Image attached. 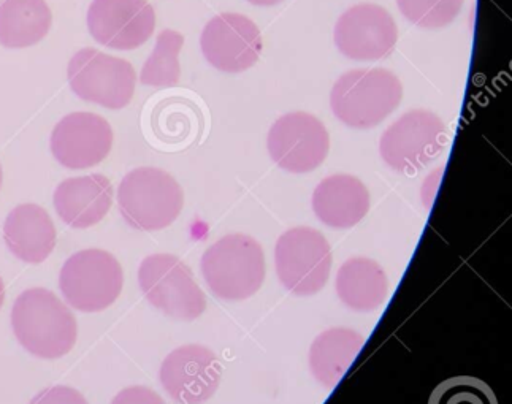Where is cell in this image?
I'll list each match as a JSON object with an SVG mask.
<instances>
[{
    "label": "cell",
    "mask_w": 512,
    "mask_h": 404,
    "mask_svg": "<svg viewBox=\"0 0 512 404\" xmlns=\"http://www.w3.org/2000/svg\"><path fill=\"white\" fill-rule=\"evenodd\" d=\"M16 340L29 354L58 360L77 344L78 327L72 311L48 289H27L12 309Z\"/></svg>",
    "instance_id": "cell-1"
},
{
    "label": "cell",
    "mask_w": 512,
    "mask_h": 404,
    "mask_svg": "<svg viewBox=\"0 0 512 404\" xmlns=\"http://www.w3.org/2000/svg\"><path fill=\"white\" fill-rule=\"evenodd\" d=\"M403 99L402 81L386 69L344 73L333 84L330 107L344 126L373 129L397 110Z\"/></svg>",
    "instance_id": "cell-2"
},
{
    "label": "cell",
    "mask_w": 512,
    "mask_h": 404,
    "mask_svg": "<svg viewBox=\"0 0 512 404\" xmlns=\"http://www.w3.org/2000/svg\"><path fill=\"white\" fill-rule=\"evenodd\" d=\"M200 268L216 297L241 302L253 297L264 284V251L253 237L232 233L203 252Z\"/></svg>",
    "instance_id": "cell-3"
},
{
    "label": "cell",
    "mask_w": 512,
    "mask_h": 404,
    "mask_svg": "<svg viewBox=\"0 0 512 404\" xmlns=\"http://www.w3.org/2000/svg\"><path fill=\"white\" fill-rule=\"evenodd\" d=\"M118 205L124 221L132 229L156 232L167 229L180 216L183 189L161 168H135L119 184Z\"/></svg>",
    "instance_id": "cell-4"
},
{
    "label": "cell",
    "mask_w": 512,
    "mask_h": 404,
    "mask_svg": "<svg viewBox=\"0 0 512 404\" xmlns=\"http://www.w3.org/2000/svg\"><path fill=\"white\" fill-rule=\"evenodd\" d=\"M121 263L104 249H85L73 254L62 267L59 287L65 302L81 313L110 308L123 292Z\"/></svg>",
    "instance_id": "cell-5"
},
{
    "label": "cell",
    "mask_w": 512,
    "mask_h": 404,
    "mask_svg": "<svg viewBox=\"0 0 512 404\" xmlns=\"http://www.w3.org/2000/svg\"><path fill=\"white\" fill-rule=\"evenodd\" d=\"M138 284L146 300L175 321H195L207 309V295L195 283L191 268L172 254L146 257Z\"/></svg>",
    "instance_id": "cell-6"
},
{
    "label": "cell",
    "mask_w": 512,
    "mask_h": 404,
    "mask_svg": "<svg viewBox=\"0 0 512 404\" xmlns=\"http://www.w3.org/2000/svg\"><path fill=\"white\" fill-rule=\"evenodd\" d=\"M332 249L319 230L295 227L276 241L275 267L279 281L297 297L324 289L332 270Z\"/></svg>",
    "instance_id": "cell-7"
},
{
    "label": "cell",
    "mask_w": 512,
    "mask_h": 404,
    "mask_svg": "<svg viewBox=\"0 0 512 404\" xmlns=\"http://www.w3.org/2000/svg\"><path fill=\"white\" fill-rule=\"evenodd\" d=\"M446 145L448 132L440 116L428 110H413L384 132L379 153L395 172L413 175L435 161Z\"/></svg>",
    "instance_id": "cell-8"
},
{
    "label": "cell",
    "mask_w": 512,
    "mask_h": 404,
    "mask_svg": "<svg viewBox=\"0 0 512 404\" xmlns=\"http://www.w3.org/2000/svg\"><path fill=\"white\" fill-rule=\"evenodd\" d=\"M67 77L80 99L110 110L127 107L137 86V73L129 61L100 53L96 48L78 51L70 59Z\"/></svg>",
    "instance_id": "cell-9"
},
{
    "label": "cell",
    "mask_w": 512,
    "mask_h": 404,
    "mask_svg": "<svg viewBox=\"0 0 512 404\" xmlns=\"http://www.w3.org/2000/svg\"><path fill=\"white\" fill-rule=\"evenodd\" d=\"M268 153L289 173H310L329 156L330 137L322 121L308 113H289L276 119L267 138Z\"/></svg>",
    "instance_id": "cell-10"
},
{
    "label": "cell",
    "mask_w": 512,
    "mask_h": 404,
    "mask_svg": "<svg viewBox=\"0 0 512 404\" xmlns=\"http://www.w3.org/2000/svg\"><path fill=\"white\" fill-rule=\"evenodd\" d=\"M335 45L352 61H381L389 58L398 40V27L386 8L359 4L340 16L335 26Z\"/></svg>",
    "instance_id": "cell-11"
},
{
    "label": "cell",
    "mask_w": 512,
    "mask_h": 404,
    "mask_svg": "<svg viewBox=\"0 0 512 404\" xmlns=\"http://www.w3.org/2000/svg\"><path fill=\"white\" fill-rule=\"evenodd\" d=\"M208 64L226 73L251 69L264 48L259 27L240 13H221L208 21L200 37Z\"/></svg>",
    "instance_id": "cell-12"
},
{
    "label": "cell",
    "mask_w": 512,
    "mask_h": 404,
    "mask_svg": "<svg viewBox=\"0 0 512 404\" xmlns=\"http://www.w3.org/2000/svg\"><path fill=\"white\" fill-rule=\"evenodd\" d=\"M221 374V363L213 351L200 344H186L165 357L159 379L176 404H203L218 390Z\"/></svg>",
    "instance_id": "cell-13"
},
{
    "label": "cell",
    "mask_w": 512,
    "mask_h": 404,
    "mask_svg": "<svg viewBox=\"0 0 512 404\" xmlns=\"http://www.w3.org/2000/svg\"><path fill=\"white\" fill-rule=\"evenodd\" d=\"M88 27L100 45L130 51L145 45L156 29V13L148 0H94Z\"/></svg>",
    "instance_id": "cell-14"
},
{
    "label": "cell",
    "mask_w": 512,
    "mask_h": 404,
    "mask_svg": "<svg viewBox=\"0 0 512 404\" xmlns=\"http://www.w3.org/2000/svg\"><path fill=\"white\" fill-rule=\"evenodd\" d=\"M51 153L62 167L86 170L107 159L113 146L110 122L96 113L65 116L51 134Z\"/></svg>",
    "instance_id": "cell-15"
},
{
    "label": "cell",
    "mask_w": 512,
    "mask_h": 404,
    "mask_svg": "<svg viewBox=\"0 0 512 404\" xmlns=\"http://www.w3.org/2000/svg\"><path fill=\"white\" fill-rule=\"evenodd\" d=\"M59 218L73 229L99 224L113 205V186L107 176L92 173L62 181L54 191Z\"/></svg>",
    "instance_id": "cell-16"
},
{
    "label": "cell",
    "mask_w": 512,
    "mask_h": 404,
    "mask_svg": "<svg viewBox=\"0 0 512 404\" xmlns=\"http://www.w3.org/2000/svg\"><path fill=\"white\" fill-rule=\"evenodd\" d=\"M311 205L322 224L351 229L367 216L370 192L356 176L333 175L316 187Z\"/></svg>",
    "instance_id": "cell-17"
},
{
    "label": "cell",
    "mask_w": 512,
    "mask_h": 404,
    "mask_svg": "<svg viewBox=\"0 0 512 404\" xmlns=\"http://www.w3.org/2000/svg\"><path fill=\"white\" fill-rule=\"evenodd\" d=\"M4 240L16 259L42 263L56 248L58 235L48 211L35 203H23L5 219Z\"/></svg>",
    "instance_id": "cell-18"
},
{
    "label": "cell",
    "mask_w": 512,
    "mask_h": 404,
    "mask_svg": "<svg viewBox=\"0 0 512 404\" xmlns=\"http://www.w3.org/2000/svg\"><path fill=\"white\" fill-rule=\"evenodd\" d=\"M363 336L352 328L325 330L313 341L310 349V371L313 378L327 389H333L362 351Z\"/></svg>",
    "instance_id": "cell-19"
},
{
    "label": "cell",
    "mask_w": 512,
    "mask_h": 404,
    "mask_svg": "<svg viewBox=\"0 0 512 404\" xmlns=\"http://www.w3.org/2000/svg\"><path fill=\"white\" fill-rule=\"evenodd\" d=\"M335 289L341 302L352 311L370 313L386 302L389 281L378 262L354 257L338 270Z\"/></svg>",
    "instance_id": "cell-20"
},
{
    "label": "cell",
    "mask_w": 512,
    "mask_h": 404,
    "mask_svg": "<svg viewBox=\"0 0 512 404\" xmlns=\"http://www.w3.org/2000/svg\"><path fill=\"white\" fill-rule=\"evenodd\" d=\"M53 15L45 0H4L0 4V43L10 50L29 48L45 39Z\"/></svg>",
    "instance_id": "cell-21"
},
{
    "label": "cell",
    "mask_w": 512,
    "mask_h": 404,
    "mask_svg": "<svg viewBox=\"0 0 512 404\" xmlns=\"http://www.w3.org/2000/svg\"><path fill=\"white\" fill-rule=\"evenodd\" d=\"M184 37L180 32L165 29L157 35L156 48L143 65L140 81L153 88H172L180 83V53Z\"/></svg>",
    "instance_id": "cell-22"
},
{
    "label": "cell",
    "mask_w": 512,
    "mask_h": 404,
    "mask_svg": "<svg viewBox=\"0 0 512 404\" xmlns=\"http://www.w3.org/2000/svg\"><path fill=\"white\" fill-rule=\"evenodd\" d=\"M428 404H498L492 387L473 376H455L436 385Z\"/></svg>",
    "instance_id": "cell-23"
},
{
    "label": "cell",
    "mask_w": 512,
    "mask_h": 404,
    "mask_svg": "<svg viewBox=\"0 0 512 404\" xmlns=\"http://www.w3.org/2000/svg\"><path fill=\"white\" fill-rule=\"evenodd\" d=\"M406 20L422 29H441L454 23L465 0H397Z\"/></svg>",
    "instance_id": "cell-24"
},
{
    "label": "cell",
    "mask_w": 512,
    "mask_h": 404,
    "mask_svg": "<svg viewBox=\"0 0 512 404\" xmlns=\"http://www.w3.org/2000/svg\"><path fill=\"white\" fill-rule=\"evenodd\" d=\"M29 404H89L78 390L67 385H56L42 390Z\"/></svg>",
    "instance_id": "cell-25"
},
{
    "label": "cell",
    "mask_w": 512,
    "mask_h": 404,
    "mask_svg": "<svg viewBox=\"0 0 512 404\" xmlns=\"http://www.w3.org/2000/svg\"><path fill=\"white\" fill-rule=\"evenodd\" d=\"M111 404H167L162 400L159 393L154 390L143 387V385H134L127 387L113 398Z\"/></svg>",
    "instance_id": "cell-26"
},
{
    "label": "cell",
    "mask_w": 512,
    "mask_h": 404,
    "mask_svg": "<svg viewBox=\"0 0 512 404\" xmlns=\"http://www.w3.org/2000/svg\"><path fill=\"white\" fill-rule=\"evenodd\" d=\"M248 2L257 5V7H273V5L281 4L284 0H248Z\"/></svg>",
    "instance_id": "cell-27"
},
{
    "label": "cell",
    "mask_w": 512,
    "mask_h": 404,
    "mask_svg": "<svg viewBox=\"0 0 512 404\" xmlns=\"http://www.w3.org/2000/svg\"><path fill=\"white\" fill-rule=\"evenodd\" d=\"M5 300V286L4 281L0 278V309H2V305H4Z\"/></svg>",
    "instance_id": "cell-28"
},
{
    "label": "cell",
    "mask_w": 512,
    "mask_h": 404,
    "mask_svg": "<svg viewBox=\"0 0 512 404\" xmlns=\"http://www.w3.org/2000/svg\"><path fill=\"white\" fill-rule=\"evenodd\" d=\"M2 183H4V172H2V165H0V187H2Z\"/></svg>",
    "instance_id": "cell-29"
}]
</instances>
